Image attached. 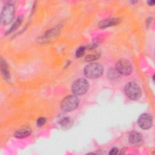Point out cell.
Segmentation results:
<instances>
[{
  "instance_id": "6da1fadb",
  "label": "cell",
  "mask_w": 155,
  "mask_h": 155,
  "mask_svg": "<svg viewBox=\"0 0 155 155\" xmlns=\"http://www.w3.org/2000/svg\"><path fill=\"white\" fill-rule=\"evenodd\" d=\"M104 71L103 66L98 63H91L87 65L84 68V74L86 77L95 79L101 76Z\"/></svg>"
},
{
  "instance_id": "7a4b0ae2",
  "label": "cell",
  "mask_w": 155,
  "mask_h": 155,
  "mask_svg": "<svg viewBox=\"0 0 155 155\" xmlns=\"http://www.w3.org/2000/svg\"><path fill=\"white\" fill-rule=\"evenodd\" d=\"M15 16V7L11 4L5 5L1 14V22L3 25H7L12 22Z\"/></svg>"
},
{
  "instance_id": "3957f363",
  "label": "cell",
  "mask_w": 155,
  "mask_h": 155,
  "mask_svg": "<svg viewBox=\"0 0 155 155\" xmlns=\"http://www.w3.org/2000/svg\"><path fill=\"white\" fill-rule=\"evenodd\" d=\"M126 95L132 100H137L141 96V90L137 84L134 82H129L125 86Z\"/></svg>"
},
{
  "instance_id": "277c9868",
  "label": "cell",
  "mask_w": 155,
  "mask_h": 155,
  "mask_svg": "<svg viewBox=\"0 0 155 155\" xmlns=\"http://www.w3.org/2000/svg\"><path fill=\"white\" fill-rule=\"evenodd\" d=\"M79 104V99L74 95L66 96L61 102V108L65 111L75 110Z\"/></svg>"
},
{
  "instance_id": "5b68a950",
  "label": "cell",
  "mask_w": 155,
  "mask_h": 155,
  "mask_svg": "<svg viewBox=\"0 0 155 155\" xmlns=\"http://www.w3.org/2000/svg\"><path fill=\"white\" fill-rule=\"evenodd\" d=\"M88 87L89 84L86 79H79L73 82L71 90L76 95H82L87 91Z\"/></svg>"
},
{
  "instance_id": "8992f818",
  "label": "cell",
  "mask_w": 155,
  "mask_h": 155,
  "mask_svg": "<svg viewBox=\"0 0 155 155\" xmlns=\"http://www.w3.org/2000/svg\"><path fill=\"white\" fill-rule=\"evenodd\" d=\"M117 71L123 75H128L131 72V65L128 60L122 59L117 61L116 65Z\"/></svg>"
},
{
  "instance_id": "52a82bcc",
  "label": "cell",
  "mask_w": 155,
  "mask_h": 155,
  "mask_svg": "<svg viewBox=\"0 0 155 155\" xmlns=\"http://www.w3.org/2000/svg\"><path fill=\"white\" fill-rule=\"evenodd\" d=\"M138 124L140 127L144 130L149 129L153 125V118L151 116L147 113L141 114L138 119Z\"/></svg>"
},
{
  "instance_id": "ba28073f",
  "label": "cell",
  "mask_w": 155,
  "mask_h": 155,
  "mask_svg": "<svg viewBox=\"0 0 155 155\" xmlns=\"http://www.w3.org/2000/svg\"><path fill=\"white\" fill-rule=\"evenodd\" d=\"M119 19L118 18H111V19H107L101 21L98 25L101 28H105L110 26H113L116 25L119 23Z\"/></svg>"
},
{
  "instance_id": "9c48e42d",
  "label": "cell",
  "mask_w": 155,
  "mask_h": 155,
  "mask_svg": "<svg viewBox=\"0 0 155 155\" xmlns=\"http://www.w3.org/2000/svg\"><path fill=\"white\" fill-rule=\"evenodd\" d=\"M142 136L137 132H132L129 136V141L132 144L137 145L142 141Z\"/></svg>"
},
{
  "instance_id": "30bf717a",
  "label": "cell",
  "mask_w": 155,
  "mask_h": 155,
  "mask_svg": "<svg viewBox=\"0 0 155 155\" xmlns=\"http://www.w3.org/2000/svg\"><path fill=\"white\" fill-rule=\"evenodd\" d=\"M30 133H31V130L29 128H24L16 131L14 135L17 138L22 139V138L27 137L30 134Z\"/></svg>"
},
{
  "instance_id": "8fae6325",
  "label": "cell",
  "mask_w": 155,
  "mask_h": 155,
  "mask_svg": "<svg viewBox=\"0 0 155 155\" xmlns=\"http://www.w3.org/2000/svg\"><path fill=\"white\" fill-rule=\"evenodd\" d=\"M1 70L2 74L4 78L6 80H8L10 78V76L9 74V71L7 66V64L4 61H3L2 59H1Z\"/></svg>"
},
{
  "instance_id": "7c38bea8",
  "label": "cell",
  "mask_w": 155,
  "mask_h": 155,
  "mask_svg": "<svg viewBox=\"0 0 155 155\" xmlns=\"http://www.w3.org/2000/svg\"><path fill=\"white\" fill-rule=\"evenodd\" d=\"M59 123L61 126L64 127H67L68 126H70L72 124V120L70 117L64 116L60 119V120H59Z\"/></svg>"
},
{
  "instance_id": "4fadbf2b",
  "label": "cell",
  "mask_w": 155,
  "mask_h": 155,
  "mask_svg": "<svg viewBox=\"0 0 155 155\" xmlns=\"http://www.w3.org/2000/svg\"><path fill=\"white\" fill-rule=\"evenodd\" d=\"M22 18H21V17H19L17 19H16V22L13 24V25L12 26V27L9 29V30L7 31V34L8 33H12V31H13L14 30H15L18 27V26L20 25V24L21 23V22H22Z\"/></svg>"
},
{
  "instance_id": "5bb4252c",
  "label": "cell",
  "mask_w": 155,
  "mask_h": 155,
  "mask_svg": "<svg viewBox=\"0 0 155 155\" xmlns=\"http://www.w3.org/2000/svg\"><path fill=\"white\" fill-rule=\"evenodd\" d=\"M119 72L117 71V70L114 69H110L108 71L109 77L111 79H116V78L119 77Z\"/></svg>"
},
{
  "instance_id": "9a60e30c",
  "label": "cell",
  "mask_w": 155,
  "mask_h": 155,
  "mask_svg": "<svg viewBox=\"0 0 155 155\" xmlns=\"http://www.w3.org/2000/svg\"><path fill=\"white\" fill-rule=\"evenodd\" d=\"M99 57V54H90V55L87 56L85 58V60L87 62H90V61H94V60L98 59Z\"/></svg>"
},
{
  "instance_id": "2e32d148",
  "label": "cell",
  "mask_w": 155,
  "mask_h": 155,
  "mask_svg": "<svg viewBox=\"0 0 155 155\" xmlns=\"http://www.w3.org/2000/svg\"><path fill=\"white\" fill-rule=\"evenodd\" d=\"M85 50V48L84 47H80L78 48V50H76V56L77 58H81V56H83L84 52Z\"/></svg>"
},
{
  "instance_id": "e0dca14e",
  "label": "cell",
  "mask_w": 155,
  "mask_h": 155,
  "mask_svg": "<svg viewBox=\"0 0 155 155\" xmlns=\"http://www.w3.org/2000/svg\"><path fill=\"white\" fill-rule=\"evenodd\" d=\"M46 122V119L44 117H40L37 120V125L38 127H42L44 124H45Z\"/></svg>"
},
{
  "instance_id": "ac0fdd59",
  "label": "cell",
  "mask_w": 155,
  "mask_h": 155,
  "mask_svg": "<svg viewBox=\"0 0 155 155\" xmlns=\"http://www.w3.org/2000/svg\"><path fill=\"white\" fill-rule=\"evenodd\" d=\"M118 152V150L116 148H113V149L111 150V151L109 153V154H111V155H114V154H116Z\"/></svg>"
},
{
  "instance_id": "d6986e66",
  "label": "cell",
  "mask_w": 155,
  "mask_h": 155,
  "mask_svg": "<svg viewBox=\"0 0 155 155\" xmlns=\"http://www.w3.org/2000/svg\"><path fill=\"white\" fill-rule=\"evenodd\" d=\"M148 4L150 5H153L154 4V0H151V1H148Z\"/></svg>"
}]
</instances>
